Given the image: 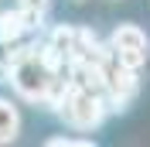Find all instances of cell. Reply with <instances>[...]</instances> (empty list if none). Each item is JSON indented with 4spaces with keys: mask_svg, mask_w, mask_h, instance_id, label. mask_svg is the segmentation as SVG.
<instances>
[{
    "mask_svg": "<svg viewBox=\"0 0 150 147\" xmlns=\"http://www.w3.org/2000/svg\"><path fill=\"white\" fill-rule=\"evenodd\" d=\"M137 92H140V79H137V69H126L120 65L116 58H106V86H103V103L106 110L112 113H123L137 99Z\"/></svg>",
    "mask_w": 150,
    "mask_h": 147,
    "instance_id": "3",
    "label": "cell"
},
{
    "mask_svg": "<svg viewBox=\"0 0 150 147\" xmlns=\"http://www.w3.org/2000/svg\"><path fill=\"white\" fill-rule=\"evenodd\" d=\"M109 55L116 58L120 65L140 72L143 65H147V55H150V38H147V31L137 28V24H120V28L112 31V38H109Z\"/></svg>",
    "mask_w": 150,
    "mask_h": 147,
    "instance_id": "4",
    "label": "cell"
},
{
    "mask_svg": "<svg viewBox=\"0 0 150 147\" xmlns=\"http://www.w3.org/2000/svg\"><path fill=\"white\" fill-rule=\"evenodd\" d=\"M55 113H58V116H65V123H72L75 130H96V127L106 120L109 110H106V103H103L99 92L82 89L79 82L68 79V86H65V92H62V99H58Z\"/></svg>",
    "mask_w": 150,
    "mask_h": 147,
    "instance_id": "2",
    "label": "cell"
},
{
    "mask_svg": "<svg viewBox=\"0 0 150 147\" xmlns=\"http://www.w3.org/2000/svg\"><path fill=\"white\" fill-rule=\"evenodd\" d=\"M7 48H10V55H7V82L17 89V96L28 99V103H41L48 110H55L58 99H62V92H65V86H68L65 69H55L38 45L14 41Z\"/></svg>",
    "mask_w": 150,
    "mask_h": 147,
    "instance_id": "1",
    "label": "cell"
},
{
    "mask_svg": "<svg viewBox=\"0 0 150 147\" xmlns=\"http://www.w3.org/2000/svg\"><path fill=\"white\" fill-rule=\"evenodd\" d=\"M21 133V113L10 99L0 96V144H14Z\"/></svg>",
    "mask_w": 150,
    "mask_h": 147,
    "instance_id": "5",
    "label": "cell"
},
{
    "mask_svg": "<svg viewBox=\"0 0 150 147\" xmlns=\"http://www.w3.org/2000/svg\"><path fill=\"white\" fill-rule=\"evenodd\" d=\"M75 4H82V0H75Z\"/></svg>",
    "mask_w": 150,
    "mask_h": 147,
    "instance_id": "6",
    "label": "cell"
}]
</instances>
